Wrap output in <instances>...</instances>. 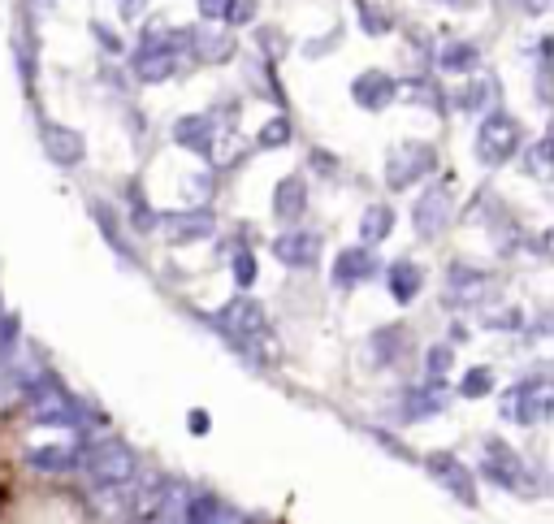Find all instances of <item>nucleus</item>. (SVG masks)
Here are the masks:
<instances>
[{"label":"nucleus","instance_id":"4be33fe9","mask_svg":"<svg viewBox=\"0 0 554 524\" xmlns=\"http://www.w3.org/2000/svg\"><path fill=\"white\" fill-rule=\"evenodd\" d=\"M390 230H394L390 204H368V208H364V221H360V239H364V243H381Z\"/></svg>","mask_w":554,"mask_h":524},{"label":"nucleus","instance_id":"aec40b11","mask_svg":"<svg viewBox=\"0 0 554 524\" xmlns=\"http://www.w3.org/2000/svg\"><path fill=\"white\" fill-rule=\"evenodd\" d=\"M178 524H230V512L221 499H213V494H195V499L178 512Z\"/></svg>","mask_w":554,"mask_h":524},{"label":"nucleus","instance_id":"412c9836","mask_svg":"<svg viewBox=\"0 0 554 524\" xmlns=\"http://www.w3.org/2000/svg\"><path fill=\"white\" fill-rule=\"evenodd\" d=\"M35 468H44V473H70V468L78 464V451L70 447V442H48V447H31V455H26Z\"/></svg>","mask_w":554,"mask_h":524},{"label":"nucleus","instance_id":"c756f323","mask_svg":"<svg viewBox=\"0 0 554 524\" xmlns=\"http://www.w3.org/2000/svg\"><path fill=\"white\" fill-rule=\"evenodd\" d=\"M529 169H533V174L537 178H550V139H542V143H537V148L529 152Z\"/></svg>","mask_w":554,"mask_h":524},{"label":"nucleus","instance_id":"2f4dec72","mask_svg":"<svg viewBox=\"0 0 554 524\" xmlns=\"http://www.w3.org/2000/svg\"><path fill=\"white\" fill-rule=\"evenodd\" d=\"M130 204H135V226H139V230H152V226H156V217H152V208H148V200H143V191H139V187L130 191Z\"/></svg>","mask_w":554,"mask_h":524},{"label":"nucleus","instance_id":"20e7f679","mask_svg":"<svg viewBox=\"0 0 554 524\" xmlns=\"http://www.w3.org/2000/svg\"><path fill=\"white\" fill-rule=\"evenodd\" d=\"M520 122L516 117H507V113H490L481 122V130H477V156L485 165H503V161H511V156L520 152Z\"/></svg>","mask_w":554,"mask_h":524},{"label":"nucleus","instance_id":"423d86ee","mask_svg":"<svg viewBox=\"0 0 554 524\" xmlns=\"http://www.w3.org/2000/svg\"><path fill=\"white\" fill-rule=\"evenodd\" d=\"M26 403H31V421L35 425H78L74 399L65 395L57 382H35L26 390Z\"/></svg>","mask_w":554,"mask_h":524},{"label":"nucleus","instance_id":"5701e85b","mask_svg":"<svg viewBox=\"0 0 554 524\" xmlns=\"http://www.w3.org/2000/svg\"><path fill=\"white\" fill-rule=\"evenodd\" d=\"M403 408H407V416H433V412L442 408V390H438V382L425 386V390H412V395L403 399Z\"/></svg>","mask_w":554,"mask_h":524},{"label":"nucleus","instance_id":"dca6fc26","mask_svg":"<svg viewBox=\"0 0 554 524\" xmlns=\"http://www.w3.org/2000/svg\"><path fill=\"white\" fill-rule=\"evenodd\" d=\"M377 273V260L368 247H347L338 260H334V286H355L364 278H373Z\"/></svg>","mask_w":554,"mask_h":524},{"label":"nucleus","instance_id":"f8f14e48","mask_svg":"<svg viewBox=\"0 0 554 524\" xmlns=\"http://www.w3.org/2000/svg\"><path fill=\"white\" fill-rule=\"evenodd\" d=\"M316 252H321V243H316V234H308V230H286V234H277V239H273V256L282 260V265H290V269L316 265Z\"/></svg>","mask_w":554,"mask_h":524},{"label":"nucleus","instance_id":"b1692460","mask_svg":"<svg viewBox=\"0 0 554 524\" xmlns=\"http://www.w3.org/2000/svg\"><path fill=\"white\" fill-rule=\"evenodd\" d=\"M490 390H494V373L490 369H468L464 382H459V395H464V399H481V395H490Z\"/></svg>","mask_w":554,"mask_h":524},{"label":"nucleus","instance_id":"a211bd4d","mask_svg":"<svg viewBox=\"0 0 554 524\" xmlns=\"http://www.w3.org/2000/svg\"><path fill=\"white\" fill-rule=\"evenodd\" d=\"M386 282H390V295L399 299V304H412V299L420 295V286H425V269L412 265V260H394Z\"/></svg>","mask_w":554,"mask_h":524},{"label":"nucleus","instance_id":"c85d7f7f","mask_svg":"<svg viewBox=\"0 0 554 524\" xmlns=\"http://www.w3.org/2000/svg\"><path fill=\"white\" fill-rule=\"evenodd\" d=\"M451 360H455L451 347H433V351H429V377H433V382H442L446 369H451Z\"/></svg>","mask_w":554,"mask_h":524},{"label":"nucleus","instance_id":"0eeeda50","mask_svg":"<svg viewBox=\"0 0 554 524\" xmlns=\"http://www.w3.org/2000/svg\"><path fill=\"white\" fill-rule=\"evenodd\" d=\"M546 412H550V382H546V377L520 382L503 399V416H507V421H516V425H537V421H546Z\"/></svg>","mask_w":554,"mask_h":524},{"label":"nucleus","instance_id":"f704fd0d","mask_svg":"<svg viewBox=\"0 0 554 524\" xmlns=\"http://www.w3.org/2000/svg\"><path fill=\"white\" fill-rule=\"evenodd\" d=\"M208 429V416L204 412H191V434H204Z\"/></svg>","mask_w":554,"mask_h":524},{"label":"nucleus","instance_id":"ddd939ff","mask_svg":"<svg viewBox=\"0 0 554 524\" xmlns=\"http://www.w3.org/2000/svg\"><path fill=\"white\" fill-rule=\"evenodd\" d=\"M485 291H490V278H485L481 269L455 265L446 273V304H481Z\"/></svg>","mask_w":554,"mask_h":524},{"label":"nucleus","instance_id":"7ed1b4c3","mask_svg":"<svg viewBox=\"0 0 554 524\" xmlns=\"http://www.w3.org/2000/svg\"><path fill=\"white\" fill-rule=\"evenodd\" d=\"M481 473H485V481H494V486H503V490H511V494H520V490H524V494H533V490H537V486H533L529 464H524L503 438H485Z\"/></svg>","mask_w":554,"mask_h":524},{"label":"nucleus","instance_id":"f3484780","mask_svg":"<svg viewBox=\"0 0 554 524\" xmlns=\"http://www.w3.org/2000/svg\"><path fill=\"white\" fill-rule=\"evenodd\" d=\"M303 204H308V187H303V178H282V182H277V191H273V217L277 221H299Z\"/></svg>","mask_w":554,"mask_h":524},{"label":"nucleus","instance_id":"bb28decb","mask_svg":"<svg viewBox=\"0 0 554 524\" xmlns=\"http://www.w3.org/2000/svg\"><path fill=\"white\" fill-rule=\"evenodd\" d=\"M282 143H290V122H286V117H273V122L260 126V148H282Z\"/></svg>","mask_w":554,"mask_h":524},{"label":"nucleus","instance_id":"393cba45","mask_svg":"<svg viewBox=\"0 0 554 524\" xmlns=\"http://www.w3.org/2000/svg\"><path fill=\"white\" fill-rule=\"evenodd\" d=\"M403 338H407V330H403V325H390V330H381V334L373 338V343H377V360H381V364H390L394 356H399Z\"/></svg>","mask_w":554,"mask_h":524},{"label":"nucleus","instance_id":"6e6552de","mask_svg":"<svg viewBox=\"0 0 554 524\" xmlns=\"http://www.w3.org/2000/svg\"><path fill=\"white\" fill-rule=\"evenodd\" d=\"M412 226L420 239H438V234L451 226V182H433V187L416 200Z\"/></svg>","mask_w":554,"mask_h":524},{"label":"nucleus","instance_id":"1a4fd4ad","mask_svg":"<svg viewBox=\"0 0 554 524\" xmlns=\"http://www.w3.org/2000/svg\"><path fill=\"white\" fill-rule=\"evenodd\" d=\"M425 468H429V477L438 481L442 490H451L459 503L477 507V481H472V473H468V468L455 460V455H446V451H433L429 460H425Z\"/></svg>","mask_w":554,"mask_h":524},{"label":"nucleus","instance_id":"473e14b6","mask_svg":"<svg viewBox=\"0 0 554 524\" xmlns=\"http://www.w3.org/2000/svg\"><path fill=\"white\" fill-rule=\"evenodd\" d=\"M252 0H230V9H226V22H234V26H239V22H252Z\"/></svg>","mask_w":554,"mask_h":524},{"label":"nucleus","instance_id":"4468645a","mask_svg":"<svg viewBox=\"0 0 554 524\" xmlns=\"http://www.w3.org/2000/svg\"><path fill=\"white\" fill-rule=\"evenodd\" d=\"M213 213L208 208H191V213H174L165 221V234H169V243H200L213 234Z\"/></svg>","mask_w":554,"mask_h":524},{"label":"nucleus","instance_id":"f257e3e1","mask_svg":"<svg viewBox=\"0 0 554 524\" xmlns=\"http://www.w3.org/2000/svg\"><path fill=\"white\" fill-rule=\"evenodd\" d=\"M217 330L230 338L234 347H243V351H252V356L260 360H269L273 356V330H269V312L256 304V299H230L226 308L217 312Z\"/></svg>","mask_w":554,"mask_h":524},{"label":"nucleus","instance_id":"9b49d317","mask_svg":"<svg viewBox=\"0 0 554 524\" xmlns=\"http://www.w3.org/2000/svg\"><path fill=\"white\" fill-rule=\"evenodd\" d=\"M351 96H355V104H360V109L381 113L394 96H399V83H394L390 74H381V70H368V74H360L351 83Z\"/></svg>","mask_w":554,"mask_h":524},{"label":"nucleus","instance_id":"39448f33","mask_svg":"<svg viewBox=\"0 0 554 524\" xmlns=\"http://www.w3.org/2000/svg\"><path fill=\"white\" fill-rule=\"evenodd\" d=\"M433 165H438V156H433L429 143H399V148H390L386 156V182L394 191L412 187L416 178L433 174Z\"/></svg>","mask_w":554,"mask_h":524},{"label":"nucleus","instance_id":"2eb2a0df","mask_svg":"<svg viewBox=\"0 0 554 524\" xmlns=\"http://www.w3.org/2000/svg\"><path fill=\"white\" fill-rule=\"evenodd\" d=\"M44 152H48V161H57V165H78L87 156L83 135L70 126H44Z\"/></svg>","mask_w":554,"mask_h":524},{"label":"nucleus","instance_id":"9d476101","mask_svg":"<svg viewBox=\"0 0 554 524\" xmlns=\"http://www.w3.org/2000/svg\"><path fill=\"white\" fill-rule=\"evenodd\" d=\"M178 70V48L174 44H161V39H148L135 57V78L139 83H165L174 78Z\"/></svg>","mask_w":554,"mask_h":524},{"label":"nucleus","instance_id":"6ab92c4d","mask_svg":"<svg viewBox=\"0 0 554 524\" xmlns=\"http://www.w3.org/2000/svg\"><path fill=\"white\" fill-rule=\"evenodd\" d=\"M174 139L182 143V148H191V152H208V148H213V122H208V113L178 117V122H174Z\"/></svg>","mask_w":554,"mask_h":524},{"label":"nucleus","instance_id":"72a5a7b5","mask_svg":"<svg viewBox=\"0 0 554 524\" xmlns=\"http://www.w3.org/2000/svg\"><path fill=\"white\" fill-rule=\"evenodd\" d=\"M226 9H230V0H200L204 18H226Z\"/></svg>","mask_w":554,"mask_h":524},{"label":"nucleus","instance_id":"a878e982","mask_svg":"<svg viewBox=\"0 0 554 524\" xmlns=\"http://www.w3.org/2000/svg\"><path fill=\"white\" fill-rule=\"evenodd\" d=\"M442 65H446V70H472V65H477V48H472V44L442 48Z\"/></svg>","mask_w":554,"mask_h":524},{"label":"nucleus","instance_id":"7c9ffc66","mask_svg":"<svg viewBox=\"0 0 554 524\" xmlns=\"http://www.w3.org/2000/svg\"><path fill=\"white\" fill-rule=\"evenodd\" d=\"M239 148H243V143H239V135H226V139L217 143V148H208L204 156H213L217 165H230V161H234V152H239Z\"/></svg>","mask_w":554,"mask_h":524},{"label":"nucleus","instance_id":"cd10ccee","mask_svg":"<svg viewBox=\"0 0 554 524\" xmlns=\"http://www.w3.org/2000/svg\"><path fill=\"white\" fill-rule=\"evenodd\" d=\"M234 282H239V286H252L256 282V256L247 252V247L234 256Z\"/></svg>","mask_w":554,"mask_h":524},{"label":"nucleus","instance_id":"f03ea898","mask_svg":"<svg viewBox=\"0 0 554 524\" xmlns=\"http://www.w3.org/2000/svg\"><path fill=\"white\" fill-rule=\"evenodd\" d=\"M78 464H83V473L96 481L100 490H126V486H135V477H139V460L122 438L91 442V447L78 455Z\"/></svg>","mask_w":554,"mask_h":524}]
</instances>
